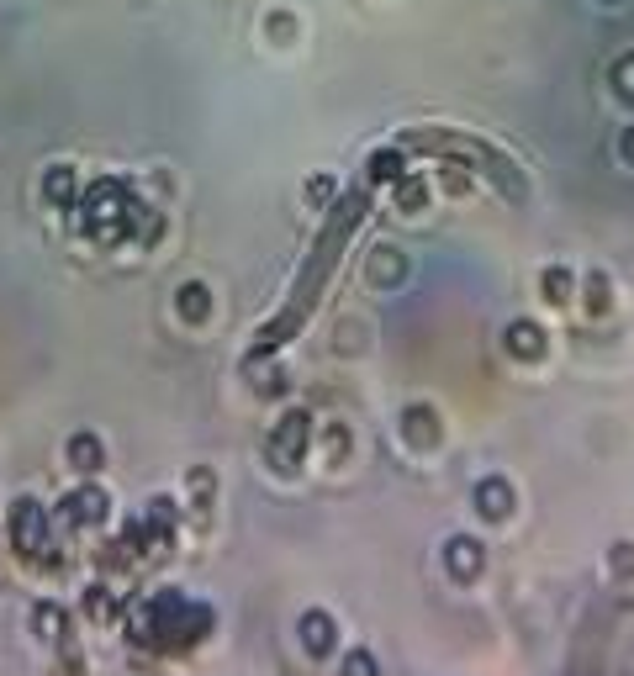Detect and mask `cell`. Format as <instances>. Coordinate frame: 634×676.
Here are the masks:
<instances>
[{"instance_id": "obj_14", "label": "cell", "mask_w": 634, "mask_h": 676, "mask_svg": "<svg viewBox=\"0 0 634 676\" xmlns=\"http://www.w3.org/2000/svg\"><path fill=\"white\" fill-rule=\"evenodd\" d=\"M545 296H550L555 307H566L571 302V275L566 270H545Z\"/></svg>"}, {"instance_id": "obj_18", "label": "cell", "mask_w": 634, "mask_h": 676, "mask_svg": "<svg viewBox=\"0 0 634 676\" xmlns=\"http://www.w3.org/2000/svg\"><path fill=\"white\" fill-rule=\"evenodd\" d=\"M592 312H608V286H603V275L592 280Z\"/></svg>"}, {"instance_id": "obj_4", "label": "cell", "mask_w": 634, "mask_h": 676, "mask_svg": "<svg viewBox=\"0 0 634 676\" xmlns=\"http://www.w3.org/2000/svg\"><path fill=\"white\" fill-rule=\"evenodd\" d=\"M106 492H96V486H80V492H69L64 502H59V518L64 523H101L106 518Z\"/></svg>"}, {"instance_id": "obj_3", "label": "cell", "mask_w": 634, "mask_h": 676, "mask_svg": "<svg viewBox=\"0 0 634 676\" xmlns=\"http://www.w3.org/2000/svg\"><path fill=\"white\" fill-rule=\"evenodd\" d=\"M307 434H312L307 412H286V423L275 428V439H270V460H281L286 471H296V460H302V449H307Z\"/></svg>"}, {"instance_id": "obj_5", "label": "cell", "mask_w": 634, "mask_h": 676, "mask_svg": "<svg viewBox=\"0 0 634 676\" xmlns=\"http://www.w3.org/2000/svg\"><path fill=\"white\" fill-rule=\"evenodd\" d=\"M476 507H481V518H508V513H513L508 481H502V476H487V481L476 486Z\"/></svg>"}, {"instance_id": "obj_6", "label": "cell", "mask_w": 634, "mask_h": 676, "mask_svg": "<svg viewBox=\"0 0 634 676\" xmlns=\"http://www.w3.org/2000/svg\"><path fill=\"white\" fill-rule=\"evenodd\" d=\"M444 560H450V571H455L460 581H471V576L481 571V544H476V539H450Z\"/></svg>"}, {"instance_id": "obj_9", "label": "cell", "mask_w": 634, "mask_h": 676, "mask_svg": "<svg viewBox=\"0 0 634 676\" xmlns=\"http://www.w3.org/2000/svg\"><path fill=\"white\" fill-rule=\"evenodd\" d=\"M43 196H48V206H69V201H74V169L53 164L48 180H43Z\"/></svg>"}, {"instance_id": "obj_20", "label": "cell", "mask_w": 634, "mask_h": 676, "mask_svg": "<svg viewBox=\"0 0 634 676\" xmlns=\"http://www.w3.org/2000/svg\"><path fill=\"white\" fill-rule=\"evenodd\" d=\"M624 159H634V127H629V133H624Z\"/></svg>"}, {"instance_id": "obj_8", "label": "cell", "mask_w": 634, "mask_h": 676, "mask_svg": "<svg viewBox=\"0 0 634 676\" xmlns=\"http://www.w3.org/2000/svg\"><path fill=\"white\" fill-rule=\"evenodd\" d=\"M508 349L518 354V360H539V354H545V333H539L534 323H513L508 328Z\"/></svg>"}, {"instance_id": "obj_13", "label": "cell", "mask_w": 634, "mask_h": 676, "mask_svg": "<svg viewBox=\"0 0 634 676\" xmlns=\"http://www.w3.org/2000/svg\"><path fill=\"white\" fill-rule=\"evenodd\" d=\"M180 317H207V286H180Z\"/></svg>"}, {"instance_id": "obj_7", "label": "cell", "mask_w": 634, "mask_h": 676, "mask_svg": "<svg viewBox=\"0 0 634 676\" xmlns=\"http://www.w3.org/2000/svg\"><path fill=\"white\" fill-rule=\"evenodd\" d=\"M302 645L312 655H328L333 650V618L328 613H302Z\"/></svg>"}, {"instance_id": "obj_10", "label": "cell", "mask_w": 634, "mask_h": 676, "mask_svg": "<svg viewBox=\"0 0 634 676\" xmlns=\"http://www.w3.org/2000/svg\"><path fill=\"white\" fill-rule=\"evenodd\" d=\"M608 85H613V96H619L624 106H634V53H624V59L608 69Z\"/></svg>"}, {"instance_id": "obj_16", "label": "cell", "mask_w": 634, "mask_h": 676, "mask_svg": "<svg viewBox=\"0 0 634 676\" xmlns=\"http://www.w3.org/2000/svg\"><path fill=\"white\" fill-rule=\"evenodd\" d=\"M428 201V191H423V180H407V185H397V206H407V212H418V206Z\"/></svg>"}, {"instance_id": "obj_1", "label": "cell", "mask_w": 634, "mask_h": 676, "mask_svg": "<svg viewBox=\"0 0 634 676\" xmlns=\"http://www.w3.org/2000/svg\"><path fill=\"white\" fill-rule=\"evenodd\" d=\"M85 233L96 243H122L127 233L154 238L159 217H148L143 206L133 201L127 180H96V185H90V196H85Z\"/></svg>"}, {"instance_id": "obj_12", "label": "cell", "mask_w": 634, "mask_h": 676, "mask_svg": "<svg viewBox=\"0 0 634 676\" xmlns=\"http://www.w3.org/2000/svg\"><path fill=\"white\" fill-rule=\"evenodd\" d=\"M69 455H74V465H80L85 476H90V471H101V460H106V455H101V444L90 439V434H80V439H74V444H69Z\"/></svg>"}, {"instance_id": "obj_15", "label": "cell", "mask_w": 634, "mask_h": 676, "mask_svg": "<svg viewBox=\"0 0 634 676\" xmlns=\"http://www.w3.org/2000/svg\"><path fill=\"white\" fill-rule=\"evenodd\" d=\"M370 175H376V180H397L402 175V154H376V159H370Z\"/></svg>"}, {"instance_id": "obj_11", "label": "cell", "mask_w": 634, "mask_h": 676, "mask_svg": "<svg viewBox=\"0 0 634 676\" xmlns=\"http://www.w3.org/2000/svg\"><path fill=\"white\" fill-rule=\"evenodd\" d=\"M402 428H407V439H413V444H434V412H428V407H413L402 418Z\"/></svg>"}, {"instance_id": "obj_19", "label": "cell", "mask_w": 634, "mask_h": 676, "mask_svg": "<svg viewBox=\"0 0 634 676\" xmlns=\"http://www.w3.org/2000/svg\"><path fill=\"white\" fill-rule=\"evenodd\" d=\"M328 191H333L328 180H312V185H307V196H312V201H328Z\"/></svg>"}, {"instance_id": "obj_17", "label": "cell", "mask_w": 634, "mask_h": 676, "mask_svg": "<svg viewBox=\"0 0 634 676\" xmlns=\"http://www.w3.org/2000/svg\"><path fill=\"white\" fill-rule=\"evenodd\" d=\"M344 676H376V655H370V650H354L349 661H344Z\"/></svg>"}, {"instance_id": "obj_2", "label": "cell", "mask_w": 634, "mask_h": 676, "mask_svg": "<svg viewBox=\"0 0 634 676\" xmlns=\"http://www.w3.org/2000/svg\"><path fill=\"white\" fill-rule=\"evenodd\" d=\"M11 544H16V555H27V560L43 555V544H48V518L32 497L11 502Z\"/></svg>"}]
</instances>
